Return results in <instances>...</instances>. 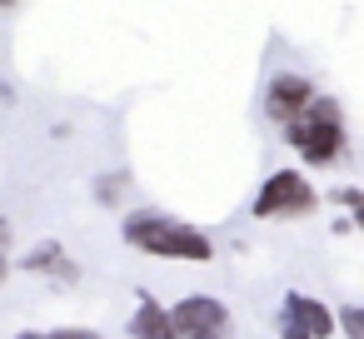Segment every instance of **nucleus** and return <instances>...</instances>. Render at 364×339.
Wrapping results in <instances>:
<instances>
[{
	"mask_svg": "<svg viewBox=\"0 0 364 339\" xmlns=\"http://www.w3.org/2000/svg\"><path fill=\"white\" fill-rule=\"evenodd\" d=\"M279 339H309V334H304V329H294L289 319H279Z\"/></svg>",
	"mask_w": 364,
	"mask_h": 339,
	"instance_id": "obj_13",
	"label": "nucleus"
},
{
	"mask_svg": "<svg viewBox=\"0 0 364 339\" xmlns=\"http://www.w3.org/2000/svg\"><path fill=\"white\" fill-rule=\"evenodd\" d=\"M0 244H11V220L0 215Z\"/></svg>",
	"mask_w": 364,
	"mask_h": 339,
	"instance_id": "obj_14",
	"label": "nucleus"
},
{
	"mask_svg": "<svg viewBox=\"0 0 364 339\" xmlns=\"http://www.w3.org/2000/svg\"><path fill=\"white\" fill-rule=\"evenodd\" d=\"M284 140L304 155V165H334L344 155V115H339V100L314 95L304 105V115L284 125Z\"/></svg>",
	"mask_w": 364,
	"mask_h": 339,
	"instance_id": "obj_2",
	"label": "nucleus"
},
{
	"mask_svg": "<svg viewBox=\"0 0 364 339\" xmlns=\"http://www.w3.org/2000/svg\"><path fill=\"white\" fill-rule=\"evenodd\" d=\"M6 274H11V264H6V249H0V284H6Z\"/></svg>",
	"mask_w": 364,
	"mask_h": 339,
	"instance_id": "obj_15",
	"label": "nucleus"
},
{
	"mask_svg": "<svg viewBox=\"0 0 364 339\" xmlns=\"http://www.w3.org/2000/svg\"><path fill=\"white\" fill-rule=\"evenodd\" d=\"M125 244H135V249H145V254H160V259H195V264L215 254L210 235H200L195 225L170 220V215H160V210L130 215V220H125Z\"/></svg>",
	"mask_w": 364,
	"mask_h": 339,
	"instance_id": "obj_1",
	"label": "nucleus"
},
{
	"mask_svg": "<svg viewBox=\"0 0 364 339\" xmlns=\"http://www.w3.org/2000/svg\"><path fill=\"white\" fill-rule=\"evenodd\" d=\"M309 100H314V85H309L304 75H294V70H279V75L269 80V90H264V115H269L274 125H289V120L304 115Z\"/></svg>",
	"mask_w": 364,
	"mask_h": 339,
	"instance_id": "obj_5",
	"label": "nucleus"
},
{
	"mask_svg": "<svg viewBox=\"0 0 364 339\" xmlns=\"http://www.w3.org/2000/svg\"><path fill=\"white\" fill-rule=\"evenodd\" d=\"M16 339H46V334H36V329H26V334H16Z\"/></svg>",
	"mask_w": 364,
	"mask_h": 339,
	"instance_id": "obj_16",
	"label": "nucleus"
},
{
	"mask_svg": "<svg viewBox=\"0 0 364 339\" xmlns=\"http://www.w3.org/2000/svg\"><path fill=\"white\" fill-rule=\"evenodd\" d=\"M46 339H100L95 329H55V334H46Z\"/></svg>",
	"mask_w": 364,
	"mask_h": 339,
	"instance_id": "obj_12",
	"label": "nucleus"
},
{
	"mask_svg": "<svg viewBox=\"0 0 364 339\" xmlns=\"http://www.w3.org/2000/svg\"><path fill=\"white\" fill-rule=\"evenodd\" d=\"M319 200H314V190H309V180L299 175V170H274L264 185H259V195H255V215L259 220H279V215H309Z\"/></svg>",
	"mask_w": 364,
	"mask_h": 339,
	"instance_id": "obj_3",
	"label": "nucleus"
},
{
	"mask_svg": "<svg viewBox=\"0 0 364 339\" xmlns=\"http://www.w3.org/2000/svg\"><path fill=\"white\" fill-rule=\"evenodd\" d=\"M120 185H130V175H110V180H100V200H105V205H110V200H115V190H120Z\"/></svg>",
	"mask_w": 364,
	"mask_h": 339,
	"instance_id": "obj_11",
	"label": "nucleus"
},
{
	"mask_svg": "<svg viewBox=\"0 0 364 339\" xmlns=\"http://www.w3.org/2000/svg\"><path fill=\"white\" fill-rule=\"evenodd\" d=\"M329 200H339V205H344V210H354V215H359V205H364V195H359L354 185H344V190H334Z\"/></svg>",
	"mask_w": 364,
	"mask_h": 339,
	"instance_id": "obj_10",
	"label": "nucleus"
},
{
	"mask_svg": "<svg viewBox=\"0 0 364 339\" xmlns=\"http://www.w3.org/2000/svg\"><path fill=\"white\" fill-rule=\"evenodd\" d=\"M0 100H11V90H6V85H0Z\"/></svg>",
	"mask_w": 364,
	"mask_h": 339,
	"instance_id": "obj_17",
	"label": "nucleus"
},
{
	"mask_svg": "<svg viewBox=\"0 0 364 339\" xmlns=\"http://www.w3.org/2000/svg\"><path fill=\"white\" fill-rule=\"evenodd\" d=\"M50 264H55L65 279L75 274V264H65V259H60V244H36V249L21 259V269H31V274H36V269H50Z\"/></svg>",
	"mask_w": 364,
	"mask_h": 339,
	"instance_id": "obj_8",
	"label": "nucleus"
},
{
	"mask_svg": "<svg viewBox=\"0 0 364 339\" xmlns=\"http://www.w3.org/2000/svg\"><path fill=\"white\" fill-rule=\"evenodd\" d=\"M279 319H289V324L304 329L309 339H329V334H334V309L319 304V299H309V294H284V314H279Z\"/></svg>",
	"mask_w": 364,
	"mask_h": 339,
	"instance_id": "obj_6",
	"label": "nucleus"
},
{
	"mask_svg": "<svg viewBox=\"0 0 364 339\" xmlns=\"http://www.w3.org/2000/svg\"><path fill=\"white\" fill-rule=\"evenodd\" d=\"M130 334L135 339H175V324H170V309L150 294H140V314L130 319Z\"/></svg>",
	"mask_w": 364,
	"mask_h": 339,
	"instance_id": "obj_7",
	"label": "nucleus"
},
{
	"mask_svg": "<svg viewBox=\"0 0 364 339\" xmlns=\"http://www.w3.org/2000/svg\"><path fill=\"white\" fill-rule=\"evenodd\" d=\"M170 324H175V339H220L230 329V309L210 294H185L170 309Z\"/></svg>",
	"mask_w": 364,
	"mask_h": 339,
	"instance_id": "obj_4",
	"label": "nucleus"
},
{
	"mask_svg": "<svg viewBox=\"0 0 364 339\" xmlns=\"http://www.w3.org/2000/svg\"><path fill=\"white\" fill-rule=\"evenodd\" d=\"M334 329H344L349 339H364V314L354 304H344V309H334Z\"/></svg>",
	"mask_w": 364,
	"mask_h": 339,
	"instance_id": "obj_9",
	"label": "nucleus"
}]
</instances>
